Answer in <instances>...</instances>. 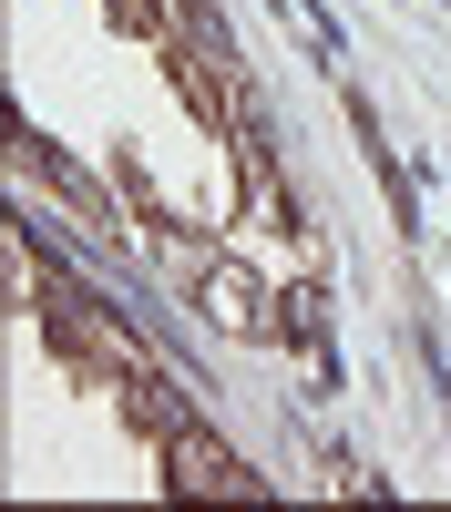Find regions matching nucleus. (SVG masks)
<instances>
[{
	"label": "nucleus",
	"instance_id": "1",
	"mask_svg": "<svg viewBox=\"0 0 451 512\" xmlns=\"http://www.w3.org/2000/svg\"><path fill=\"white\" fill-rule=\"evenodd\" d=\"M164 482H175L185 502H205V492H257V472L205 431V420H185V431H164Z\"/></svg>",
	"mask_w": 451,
	"mask_h": 512
},
{
	"label": "nucleus",
	"instance_id": "2",
	"mask_svg": "<svg viewBox=\"0 0 451 512\" xmlns=\"http://www.w3.org/2000/svg\"><path fill=\"white\" fill-rule=\"evenodd\" d=\"M195 308L216 318V328H257V277H236V267H205V287H195Z\"/></svg>",
	"mask_w": 451,
	"mask_h": 512
}]
</instances>
